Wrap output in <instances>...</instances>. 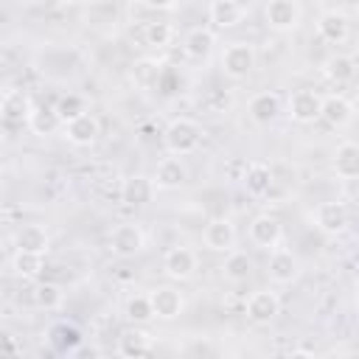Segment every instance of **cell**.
I'll return each mask as SVG.
<instances>
[{
  "label": "cell",
  "instance_id": "cell-25",
  "mask_svg": "<svg viewBox=\"0 0 359 359\" xmlns=\"http://www.w3.org/2000/svg\"><path fill=\"white\" fill-rule=\"evenodd\" d=\"M213 48H216V34L210 31V28H191L188 34H185V39H182V50H185V56H191V59H196V62H202V59H208L210 53H213Z\"/></svg>",
  "mask_w": 359,
  "mask_h": 359
},
{
  "label": "cell",
  "instance_id": "cell-37",
  "mask_svg": "<svg viewBox=\"0 0 359 359\" xmlns=\"http://www.w3.org/2000/svg\"><path fill=\"white\" fill-rule=\"evenodd\" d=\"M188 353H213V348H210V345H205V342H199V345L188 348Z\"/></svg>",
  "mask_w": 359,
  "mask_h": 359
},
{
  "label": "cell",
  "instance_id": "cell-36",
  "mask_svg": "<svg viewBox=\"0 0 359 359\" xmlns=\"http://www.w3.org/2000/svg\"><path fill=\"white\" fill-rule=\"evenodd\" d=\"M146 8H154V11H174L180 0H140Z\"/></svg>",
  "mask_w": 359,
  "mask_h": 359
},
{
  "label": "cell",
  "instance_id": "cell-30",
  "mask_svg": "<svg viewBox=\"0 0 359 359\" xmlns=\"http://www.w3.org/2000/svg\"><path fill=\"white\" fill-rule=\"evenodd\" d=\"M31 294H34V306L42 309V311H56V309H62V303H65V292H62V286L53 283V280L36 283Z\"/></svg>",
  "mask_w": 359,
  "mask_h": 359
},
{
  "label": "cell",
  "instance_id": "cell-2",
  "mask_svg": "<svg viewBox=\"0 0 359 359\" xmlns=\"http://www.w3.org/2000/svg\"><path fill=\"white\" fill-rule=\"evenodd\" d=\"M258 62V53H255V45L247 42V39H236L230 42L224 50H222V73L230 76V79H247L252 73Z\"/></svg>",
  "mask_w": 359,
  "mask_h": 359
},
{
  "label": "cell",
  "instance_id": "cell-31",
  "mask_svg": "<svg viewBox=\"0 0 359 359\" xmlns=\"http://www.w3.org/2000/svg\"><path fill=\"white\" fill-rule=\"evenodd\" d=\"M25 123H28V129H31L34 135H42V137L50 135V132H56V129L62 126V121H59V115H56L53 107H34Z\"/></svg>",
  "mask_w": 359,
  "mask_h": 359
},
{
  "label": "cell",
  "instance_id": "cell-4",
  "mask_svg": "<svg viewBox=\"0 0 359 359\" xmlns=\"http://www.w3.org/2000/svg\"><path fill=\"white\" fill-rule=\"evenodd\" d=\"M266 275L272 283L278 286H289L300 278V261L292 250L286 247H272L269 250V261H266Z\"/></svg>",
  "mask_w": 359,
  "mask_h": 359
},
{
  "label": "cell",
  "instance_id": "cell-6",
  "mask_svg": "<svg viewBox=\"0 0 359 359\" xmlns=\"http://www.w3.org/2000/svg\"><path fill=\"white\" fill-rule=\"evenodd\" d=\"M300 3L297 0H269L264 6V20L272 31L278 34H289L300 25Z\"/></svg>",
  "mask_w": 359,
  "mask_h": 359
},
{
  "label": "cell",
  "instance_id": "cell-16",
  "mask_svg": "<svg viewBox=\"0 0 359 359\" xmlns=\"http://www.w3.org/2000/svg\"><path fill=\"white\" fill-rule=\"evenodd\" d=\"M154 191L157 188H154L151 177H146V174H129L121 182V202L129 205V208H143V205L151 202Z\"/></svg>",
  "mask_w": 359,
  "mask_h": 359
},
{
  "label": "cell",
  "instance_id": "cell-9",
  "mask_svg": "<svg viewBox=\"0 0 359 359\" xmlns=\"http://www.w3.org/2000/svg\"><path fill=\"white\" fill-rule=\"evenodd\" d=\"M202 241H205V247H208L210 252H230V250L236 247V241H238L236 224H233L230 219H224V216H216V219H210V222L205 224Z\"/></svg>",
  "mask_w": 359,
  "mask_h": 359
},
{
  "label": "cell",
  "instance_id": "cell-24",
  "mask_svg": "<svg viewBox=\"0 0 359 359\" xmlns=\"http://www.w3.org/2000/svg\"><path fill=\"white\" fill-rule=\"evenodd\" d=\"M244 6L238 3V0H210V6H208V17H210V22L216 25V28H222V31H227V28H236L241 20H244Z\"/></svg>",
  "mask_w": 359,
  "mask_h": 359
},
{
  "label": "cell",
  "instance_id": "cell-34",
  "mask_svg": "<svg viewBox=\"0 0 359 359\" xmlns=\"http://www.w3.org/2000/svg\"><path fill=\"white\" fill-rule=\"evenodd\" d=\"M174 39V25L165 22V20H154V22H146L143 28V42L151 45V48H165L171 45Z\"/></svg>",
  "mask_w": 359,
  "mask_h": 359
},
{
  "label": "cell",
  "instance_id": "cell-8",
  "mask_svg": "<svg viewBox=\"0 0 359 359\" xmlns=\"http://www.w3.org/2000/svg\"><path fill=\"white\" fill-rule=\"evenodd\" d=\"M196 264H199V258L191 247H171L163 255V272H165L168 280H177V283L191 280L194 272H196Z\"/></svg>",
  "mask_w": 359,
  "mask_h": 359
},
{
  "label": "cell",
  "instance_id": "cell-40",
  "mask_svg": "<svg viewBox=\"0 0 359 359\" xmlns=\"http://www.w3.org/2000/svg\"><path fill=\"white\" fill-rule=\"evenodd\" d=\"M0 191H3V180H0Z\"/></svg>",
  "mask_w": 359,
  "mask_h": 359
},
{
  "label": "cell",
  "instance_id": "cell-12",
  "mask_svg": "<svg viewBox=\"0 0 359 359\" xmlns=\"http://www.w3.org/2000/svg\"><path fill=\"white\" fill-rule=\"evenodd\" d=\"M154 188L157 191H177L188 182V165L182 163V157H163L154 168V177H151Z\"/></svg>",
  "mask_w": 359,
  "mask_h": 359
},
{
  "label": "cell",
  "instance_id": "cell-21",
  "mask_svg": "<svg viewBox=\"0 0 359 359\" xmlns=\"http://www.w3.org/2000/svg\"><path fill=\"white\" fill-rule=\"evenodd\" d=\"M160 76H163V62L157 56H140L129 65V81L140 90L154 87L160 81Z\"/></svg>",
  "mask_w": 359,
  "mask_h": 359
},
{
  "label": "cell",
  "instance_id": "cell-13",
  "mask_svg": "<svg viewBox=\"0 0 359 359\" xmlns=\"http://www.w3.org/2000/svg\"><path fill=\"white\" fill-rule=\"evenodd\" d=\"M320 101H323V95L314 90H294L286 101L289 118L294 123H314L320 118Z\"/></svg>",
  "mask_w": 359,
  "mask_h": 359
},
{
  "label": "cell",
  "instance_id": "cell-20",
  "mask_svg": "<svg viewBox=\"0 0 359 359\" xmlns=\"http://www.w3.org/2000/svg\"><path fill=\"white\" fill-rule=\"evenodd\" d=\"M320 118L328 123V126H345V123H351V118H353V104L345 98V95H339V93H334V95H323V101H320Z\"/></svg>",
  "mask_w": 359,
  "mask_h": 359
},
{
  "label": "cell",
  "instance_id": "cell-19",
  "mask_svg": "<svg viewBox=\"0 0 359 359\" xmlns=\"http://www.w3.org/2000/svg\"><path fill=\"white\" fill-rule=\"evenodd\" d=\"M247 112L252 118V123L258 126H269L278 115H280V95L272 93V90H264V93H255L247 104Z\"/></svg>",
  "mask_w": 359,
  "mask_h": 359
},
{
  "label": "cell",
  "instance_id": "cell-23",
  "mask_svg": "<svg viewBox=\"0 0 359 359\" xmlns=\"http://www.w3.org/2000/svg\"><path fill=\"white\" fill-rule=\"evenodd\" d=\"M48 342H50V348L56 353H76L79 345H81V331L73 323L59 320V323H53L48 328Z\"/></svg>",
  "mask_w": 359,
  "mask_h": 359
},
{
  "label": "cell",
  "instance_id": "cell-1",
  "mask_svg": "<svg viewBox=\"0 0 359 359\" xmlns=\"http://www.w3.org/2000/svg\"><path fill=\"white\" fill-rule=\"evenodd\" d=\"M205 132L202 126L194 121V118H174L165 129H163V146L168 154L174 157H185V154H194L202 143Z\"/></svg>",
  "mask_w": 359,
  "mask_h": 359
},
{
  "label": "cell",
  "instance_id": "cell-7",
  "mask_svg": "<svg viewBox=\"0 0 359 359\" xmlns=\"http://www.w3.org/2000/svg\"><path fill=\"white\" fill-rule=\"evenodd\" d=\"M244 314H247V320L255 323V325L272 323V320L280 314V297H278V292H272V289H258V292H252V294L247 297V303H244Z\"/></svg>",
  "mask_w": 359,
  "mask_h": 359
},
{
  "label": "cell",
  "instance_id": "cell-28",
  "mask_svg": "<svg viewBox=\"0 0 359 359\" xmlns=\"http://www.w3.org/2000/svg\"><path fill=\"white\" fill-rule=\"evenodd\" d=\"M334 171L342 180H353L359 174V146L353 140H342L334 151Z\"/></svg>",
  "mask_w": 359,
  "mask_h": 359
},
{
  "label": "cell",
  "instance_id": "cell-22",
  "mask_svg": "<svg viewBox=\"0 0 359 359\" xmlns=\"http://www.w3.org/2000/svg\"><path fill=\"white\" fill-rule=\"evenodd\" d=\"M241 185L250 196H266L269 188H272V168L266 163H247L244 165V174H241Z\"/></svg>",
  "mask_w": 359,
  "mask_h": 359
},
{
  "label": "cell",
  "instance_id": "cell-14",
  "mask_svg": "<svg viewBox=\"0 0 359 359\" xmlns=\"http://www.w3.org/2000/svg\"><path fill=\"white\" fill-rule=\"evenodd\" d=\"M62 129H65V137H67L73 146H93V143L98 140V135H101V123H98V118L90 115V112H81V115L65 121Z\"/></svg>",
  "mask_w": 359,
  "mask_h": 359
},
{
  "label": "cell",
  "instance_id": "cell-11",
  "mask_svg": "<svg viewBox=\"0 0 359 359\" xmlns=\"http://www.w3.org/2000/svg\"><path fill=\"white\" fill-rule=\"evenodd\" d=\"M149 303H151V314L154 320H177L185 309V300H182V292L174 289V286H157L149 292Z\"/></svg>",
  "mask_w": 359,
  "mask_h": 359
},
{
  "label": "cell",
  "instance_id": "cell-29",
  "mask_svg": "<svg viewBox=\"0 0 359 359\" xmlns=\"http://www.w3.org/2000/svg\"><path fill=\"white\" fill-rule=\"evenodd\" d=\"M222 275L230 280V283H244L250 275H252V258L244 252V250H230L224 255V264H222Z\"/></svg>",
  "mask_w": 359,
  "mask_h": 359
},
{
  "label": "cell",
  "instance_id": "cell-27",
  "mask_svg": "<svg viewBox=\"0 0 359 359\" xmlns=\"http://www.w3.org/2000/svg\"><path fill=\"white\" fill-rule=\"evenodd\" d=\"M323 76L331 84H348L356 76V59L351 53H334L323 62Z\"/></svg>",
  "mask_w": 359,
  "mask_h": 359
},
{
  "label": "cell",
  "instance_id": "cell-10",
  "mask_svg": "<svg viewBox=\"0 0 359 359\" xmlns=\"http://www.w3.org/2000/svg\"><path fill=\"white\" fill-rule=\"evenodd\" d=\"M247 233H250V241H252L255 247L272 250V247H278L280 238H283V224H280V219L272 216V213H258V216L250 222Z\"/></svg>",
  "mask_w": 359,
  "mask_h": 359
},
{
  "label": "cell",
  "instance_id": "cell-17",
  "mask_svg": "<svg viewBox=\"0 0 359 359\" xmlns=\"http://www.w3.org/2000/svg\"><path fill=\"white\" fill-rule=\"evenodd\" d=\"M34 109V101L25 90H6L0 98V118L6 123H25Z\"/></svg>",
  "mask_w": 359,
  "mask_h": 359
},
{
  "label": "cell",
  "instance_id": "cell-35",
  "mask_svg": "<svg viewBox=\"0 0 359 359\" xmlns=\"http://www.w3.org/2000/svg\"><path fill=\"white\" fill-rule=\"evenodd\" d=\"M56 115H59V121L65 123V121H70V118H76V115H81L84 112V101H81V95H73V93H67V95H62L59 101H56Z\"/></svg>",
  "mask_w": 359,
  "mask_h": 359
},
{
  "label": "cell",
  "instance_id": "cell-39",
  "mask_svg": "<svg viewBox=\"0 0 359 359\" xmlns=\"http://www.w3.org/2000/svg\"><path fill=\"white\" fill-rule=\"evenodd\" d=\"M59 3H79V0H59Z\"/></svg>",
  "mask_w": 359,
  "mask_h": 359
},
{
  "label": "cell",
  "instance_id": "cell-41",
  "mask_svg": "<svg viewBox=\"0 0 359 359\" xmlns=\"http://www.w3.org/2000/svg\"><path fill=\"white\" fill-rule=\"evenodd\" d=\"M0 140H3V132H0Z\"/></svg>",
  "mask_w": 359,
  "mask_h": 359
},
{
  "label": "cell",
  "instance_id": "cell-38",
  "mask_svg": "<svg viewBox=\"0 0 359 359\" xmlns=\"http://www.w3.org/2000/svg\"><path fill=\"white\" fill-rule=\"evenodd\" d=\"M84 3H93V6H98V3H107V0H84Z\"/></svg>",
  "mask_w": 359,
  "mask_h": 359
},
{
  "label": "cell",
  "instance_id": "cell-15",
  "mask_svg": "<svg viewBox=\"0 0 359 359\" xmlns=\"http://www.w3.org/2000/svg\"><path fill=\"white\" fill-rule=\"evenodd\" d=\"M317 34H320V39H325V42H331V45H342V42L348 39V34H351V20H348V14L339 11V8L323 11V14L317 17Z\"/></svg>",
  "mask_w": 359,
  "mask_h": 359
},
{
  "label": "cell",
  "instance_id": "cell-18",
  "mask_svg": "<svg viewBox=\"0 0 359 359\" xmlns=\"http://www.w3.org/2000/svg\"><path fill=\"white\" fill-rule=\"evenodd\" d=\"M154 351V339L146 328L135 325V328H126L121 337H118V353L126 356V359H140V356H149Z\"/></svg>",
  "mask_w": 359,
  "mask_h": 359
},
{
  "label": "cell",
  "instance_id": "cell-5",
  "mask_svg": "<svg viewBox=\"0 0 359 359\" xmlns=\"http://www.w3.org/2000/svg\"><path fill=\"white\" fill-rule=\"evenodd\" d=\"M314 227L325 236H339L348 230L351 224V213H348V205L345 202H320L314 208Z\"/></svg>",
  "mask_w": 359,
  "mask_h": 359
},
{
  "label": "cell",
  "instance_id": "cell-3",
  "mask_svg": "<svg viewBox=\"0 0 359 359\" xmlns=\"http://www.w3.org/2000/svg\"><path fill=\"white\" fill-rule=\"evenodd\" d=\"M143 247H146V236H143L140 224L126 222V224L112 227V233H109V250H112V255H118V258H135V255L143 252Z\"/></svg>",
  "mask_w": 359,
  "mask_h": 359
},
{
  "label": "cell",
  "instance_id": "cell-33",
  "mask_svg": "<svg viewBox=\"0 0 359 359\" xmlns=\"http://www.w3.org/2000/svg\"><path fill=\"white\" fill-rule=\"evenodd\" d=\"M123 314H126V320H129L132 325H146V323H151L154 314H151L149 294H132V297L126 300V306H123Z\"/></svg>",
  "mask_w": 359,
  "mask_h": 359
},
{
  "label": "cell",
  "instance_id": "cell-26",
  "mask_svg": "<svg viewBox=\"0 0 359 359\" xmlns=\"http://www.w3.org/2000/svg\"><path fill=\"white\" fill-rule=\"evenodd\" d=\"M14 247L17 250H25V252H39V255H48L50 250V236L42 224H22L14 236Z\"/></svg>",
  "mask_w": 359,
  "mask_h": 359
},
{
  "label": "cell",
  "instance_id": "cell-32",
  "mask_svg": "<svg viewBox=\"0 0 359 359\" xmlns=\"http://www.w3.org/2000/svg\"><path fill=\"white\" fill-rule=\"evenodd\" d=\"M11 269H14V275H20V278H39L42 269H45V255L17 250L14 258H11Z\"/></svg>",
  "mask_w": 359,
  "mask_h": 359
}]
</instances>
